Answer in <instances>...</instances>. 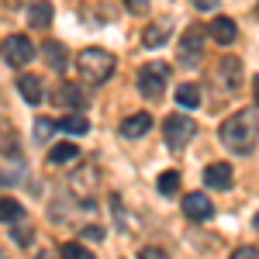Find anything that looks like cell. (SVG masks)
I'll return each instance as SVG.
<instances>
[{
  "mask_svg": "<svg viewBox=\"0 0 259 259\" xmlns=\"http://www.w3.org/2000/svg\"><path fill=\"white\" fill-rule=\"evenodd\" d=\"M218 135H221V145L232 156H245V152H252V145L259 139V118L252 114V107H242V111H235V114H228L221 121Z\"/></svg>",
  "mask_w": 259,
  "mask_h": 259,
  "instance_id": "6da1fadb",
  "label": "cell"
},
{
  "mask_svg": "<svg viewBox=\"0 0 259 259\" xmlns=\"http://www.w3.org/2000/svg\"><path fill=\"white\" fill-rule=\"evenodd\" d=\"M76 66H80V76L90 83V87L107 83L114 76V69H118V62H114V56H111L107 49H83Z\"/></svg>",
  "mask_w": 259,
  "mask_h": 259,
  "instance_id": "7a4b0ae2",
  "label": "cell"
},
{
  "mask_svg": "<svg viewBox=\"0 0 259 259\" xmlns=\"http://www.w3.org/2000/svg\"><path fill=\"white\" fill-rule=\"evenodd\" d=\"M166 73H169V66H166V62H145V66L139 69V90H142V97L159 100L162 90H166Z\"/></svg>",
  "mask_w": 259,
  "mask_h": 259,
  "instance_id": "3957f363",
  "label": "cell"
},
{
  "mask_svg": "<svg viewBox=\"0 0 259 259\" xmlns=\"http://www.w3.org/2000/svg\"><path fill=\"white\" fill-rule=\"evenodd\" d=\"M194 135H197V124L187 114H169V118L162 121V139H166L169 149H183Z\"/></svg>",
  "mask_w": 259,
  "mask_h": 259,
  "instance_id": "277c9868",
  "label": "cell"
},
{
  "mask_svg": "<svg viewBox=\"0 0 259 259\" xmlns=\"http://www.w3.org/2000/svg\"><path fill=\"white\" fill-rule=\"evenodd\" d=\"M0 52H4V59L11 62V66H28V62L35 59V45L28 35H7V38L0 41Z\"/></svg>",
  "mask_w": 259,
  "mask_h": 259,
  "instance_id": "5b68a950",
  "label": "cell"
},
{
  "mask_svg": "<svg viewBox=\"0 0 259 259\" xmlns=\"http://www.w3.org/2000/svg\"><path fill=\"white\" fill-rule=\"evenodd\" d=\"M200 41H204V28L200 24H190L187 31H183V38H180V66H187V69H194L200 62Z\"/></svg>",
  "mask_w": 259,
  "mask_h": 259,
  "instance_id": "8992f818",
  "label": "cell"
},
{
  "mask_svg": "<svg viewBox=\"0 0 259 259\" xmlns=\"http://www.w3.org/2000/svg\"><path fill=\"white\" fill-rule=\"evenodd\" d=\"M214 80H218V87H225L228 94H235V90L242 87V62L235 59V56H221Z\"/></svg>",
  "mask_w": 259,
  "mask_h": 259,
  "instance_id": "52a82bcc",
  "label": "cell"
},
{
  "mask_svg": "<svg viewBox=\"0 0 259 259\" xmlns=\"http://www.w3.org/2000/svg\"><path fill=\"white\" fill-rule=\"evenodd\" d=\"M169 35H173V18H156L142 28V45L145 49H159V45H169Z\"/></svg>",
  "mask_w": 259,
  "mask_h": 259,
  "instance_id": "ba28073f",
  "label": "cell"
},
{
  "mask_svg": "<svg viewBox=\"0 0 259 259\" xmlns=\"http://www.w3.org/2000/svg\"><path fill=\"white\" fill-rule=\"evenodd\" d=\"M183 214H187L190 221H211L214 204H211V197H207V194L194 190V194H187V197H183Z\"/></svg>",
  "mask_w": 259,
  "mask_h": 259,
  "instance_id": "9c48e42d",
  "label": "cell"
},
{
  "mask_svg": "<svg viewBox=\"0 0 259 259\" xmlns=\"http://www.w3.org/2000/svg\"><path fill=\"white\" fill-rule=\"evenodd\" d=\"M204 183H207L211 190H228V187H232V166H228V162H211V166L204 169Z\"/></svg>",
  "mask_w": 259,
  "mask_h": 259,
  "instance_id": "30bf717a",
  "label": "cell"
},
{
  "mask_svg": "<svg viewBox=\"0 0 259 259\" xmlns=\"http://www.w3.org/2000/svg\"><path fill=\"white\" fill-rule=\"evenodd\" d=\"M149 128H152V114H149V111H139V114L121 121V135H124V139H142Z\"/></svg>",
  "mask_w": 259,
  "mask_h": 259,
  "instance_id": "8fae6325",
  "label": "cell"
},
{
  "mask_svg": "<svg viewBox=\"0 0 259 259\" xmlns=\"http://www.w3.org/2000/svg\"><path fill=\"white\" fill-rule=\"evenodd\" d=\"M18 90H21V97L28 100V104H41V97H45V87H41V80H38V76H31V73L18 76Z\"/></svg>",
  "mask_w": 259,
  "mask_h": 259,
  "instance_id": "7c38bea8",
  "label": "cell"
},
{
  "mask_svg": "<svg viewBox=\"0 0 259 259\" xmlns=\"http://www.w3.org/2000/svg\"><path fill=\"white\" fill-rule=\"evenodd\" d=\"M41 56H45V62H49V69H56V73H62L66 62H69L62 41H45V45H41Z\"/></svg>",
  "mask_w": 259,
  "mask_h": 259,
  "instance_id": "4fadbf2b",
  "label": "cell"
},
{
  "mask_svg": "<svg viewBox=\"0 0 259 259\" xmlns=\"http://www.w3.org/2000/svg\"><path fill=\"white\" fill-rule=\"evenodd\" d=\"M56 104L59 107H66V111H80L83 107V94L76 83H62L59 90H56Z\"/></svg>",
  "mask_w": 259,
  "mask_h": 259,
  "instance_id": "5bb4252c",
  "label": "cell"
},
{
  "mask_svg": "<svg viewBox=\"0 0 259 259\" xmlns=\"http://www.w3.org/2000/svg\"><path fill=\"white\" fill-rule=\"evenodd\" d=\"M207 31H211V38L218 41V45H228V41H235V35H239V28H235L232 18H214Z\"/></svg>",
  "mask_w": 259,
  "mask_h": 259,
  "instance_id": "9a60e30c",
  "label": "cell"
},
{
  "mask_svg": "<svg viewBox=\"0 0 259 259\" xmlns=\"http://www.w3.org/2000/svg\"><path fill=\"white\" fill-rule=\"evenodd\" d=\"M28 24L38 28V31H45V28L52 24V4H45V0L31 4V7H28Z\"/></svg>",
  "mask_w": 259,
  "mask_h": 259,
  "instance_id": "2e32d148",
  "label": "cell"
},
{
  "mask_svg": "<svg viewBox=\"0 0 259 259\" xmlns=\"http://www.w3.org/2000/svg\"><path fill=\"white\" fill-rule=\"evenodd\" d=\"M80 156V149L73 145V142H59V145H52V152H49V162L52 166H69V162Z\"/></svg>",
  "mask_w": 259,
  "mask_h": 259,
  "instance_id": "e0dca14e",
  "label": "cell"
},
{
  "mask_svg": "<svg viewBox=\"0 0 259 259\" xmlns=\"http://www.w3.org/2000/svg\"><path fill=\"white\" fill-rule=\"evenodd\" d=\"M59 128L69 132V135H87V132H90V121H87V114H80V111H69L66 118H59Z\"/></svg>",
  "mask_w": 259,
  "mask_h": 259,
  "instance_id": "ac0fdd59",
  "label": "cell"
},
{
  "mask_svg": "<svg viewBox=\"0 0 259 259\" xmlns=\"http://www.w3.org/2000/svg\"><path fill=\"white\" fill-rule=\"evenodd\" d=\"M0 221H4V225H18V221H24V207H21L14 197H4L0 200Z\"/></svg>",
  "mask_w": 259,
  "mask_h": 259,
  "instance_id": "d6986e66",
  "label": "cell"
},
{
  "mask_svg": "<svg viewBox=\"0 0 259 259\" xmlns=\"http://www.w3.org/2000/svg\"><path fill=\"white\" fill-rule=\"evenodd\" d=\"M177 104L180 107H197L200 104V87L197 83H180L177 87Z\"/></svg>",
  "mask_w": 259,
  "mask_h": 259,
  "instance_id": "ffe728a7",
  "label": "cell"
},
{
  "mask_svg": "<svg viewBox=\"0 0 259 259\" xmlns=\"http://www.w3.org/2000/svg\"><path fill=\"white\" fill-rule=\"evenodd\" d=\"M159 194L162 197H177L180 194V173L177 169H166V173L159 177Z\"/></svg>",
  "mask_w": 259,
  "mask_h": 259,
  "instance_id": "44dd1931",
  "label": "cell"
},
{
  "mask_svg": "<svg viewBox=\"0 0 259 259\" xmlns=\"http://www.w3.org/2000/svg\"><path fill=\"white\" fill-rule=\"evenodd\" d=\"M59 256H62V259H97L94 252H87L80 242H66V245L59 249Z\"/></svg>",
  "mask_w": 259,
  "mask_h": 259,
  "instance_id": "7402d4cb",
  "label": "cell"
},
{
  "mask_svg": "<svg viewBox=\"0 0 259 259\" xmlns=\"http://www.w3.org/2000/svg\"><path fill=\"white\" fill-rule=\"evenodd\" d=\"M52 132H56V121H49V118H38V121H35V139H38V142H45Z\"/></svg>",
  "mask_w": 259,
  "mask_h": 259,
  "instance_id": "603a6c76",
  "label": "cell"
},
{
  "mask_svg": "<svg viewBox=\"0 0 259 259\" xmlns=\"http://www.w3.org/2000/svg\"><path fill=\"white\" fill-rule=\"evenodd\" d=\"M11 239L18 242V245H28V242H31V228H24V225H14V232H11Z\"/></svg>",
  "mask_w": 259,
  "mask_h": 259,
  "instance_id": "cb8c5ba5",
  "label": "cell"
},
{
  "mask_svg": "<svg viewBox=\"0 0 259 259\" xmlns=\"http://www.w3.org/2000/svg\"><path fill=\"white\" fill-rule=\"evenodd\" d=\"M228 259H259V249H252V245H239Z\"/></svg>",
  "mask_w": 259,
  "mask_h": 259,
  "instance_id": "d4e9b609",
  "label": "cell"
},
{
  "mask_svg": "<svg viewBox=\"0 0 259 259\" xmlns=\"http://www.w3.org/2000/svg\"><path fill=\"white\" fill-rule=\"evenodd\" d=\"M124 7H128L132 14H145V11H149V0H124Z\"/></svg>",
  "mask_w": 259,
  "mask_h": 259,
  "instance_id": "484cf974",
  "label": "cell"
},
{
  "mask_svg": "<svg viewBox=\"0 0 259 259\" xmlns=\"http://www.w3.org/2000/svg\"><path fill=\"white\" fill-rule=\"evenodd\" d=\"M83 239L100 242V239H104V228H100V225H90V228H83Z\"/></svg>",
  "mask_w": 259,
  "mask_h": 259,
  "instance_id": "4316f807",
  "label": "cell"
},
{
  "mask_svg": "<svg viewBox=\"0 0 259 259\" xmlns=\"http://www.w3.org/2000/svg\"><path fill=\"white\" fill-rule=\"evenodd\" d=\"M139 259H166L162 249H139Z\"/></svg>",
  "mask_w": 259,
  "mask_h": 259,
  "instance_id": "83f0119b",
  "label": "cell"
},
{
  "mask_svg": "<svg viewBox=\"0 0 259 259\" xmlns=\"http://www.w3.org/2000/svg\"><path fill=\"white\" fill-rule=\"evenodd\" d=\"M252 100H256V107H259V73L252 76Z\"/></svg>",
  "mask_w": 259,
  "mask_h": 259,
  "instance_id": "f1b7e54d",
  "label": "cell"
},
{
  "mask_svg": "<svg viewBox=\"0 0 259 259\" xmlns=\"http://www.w3.org/2000/svg\"><path fill=\"white\" fill-rule=\"evenodd\" d=\"M38 259H56V252H38Z\"/></svg>",
  "mask_w": 259,
  "mask_h": 259,
  "instance_id": "f546056e",
  "label": "cell"
},
{
  "mask_svg": "<svg viewBox=\"0 0 259 259\" xmlns=\"http://www.w3.org/2000/svg\"><path fill=\"white\" fill-rule=\"evenodd\" d=\"M252 225H256V232H259V214H256V218H252Z\"/></svg>",
  "mask_w": 259,
  "mask_h": 259,
  "instance_id": "4dcf8cb0",
  "label": "cell"
},
{
  "mask_svg": "<svg viewBox=\"0 0 259 259\" xmlns=\"http://www.w3.org/2000/svg\"><path fill=\"white\" fill-rule=\"evenodd\" d=\"M0 259H7V256H4V249H0Z\"/></svg>",
  "mask_w": 259,
  "mask_h": 259,
  "instance_id": "1f68e13d",
  "label": "cell"
}]
</instances>
